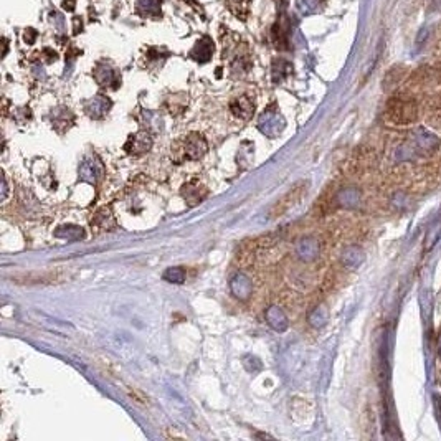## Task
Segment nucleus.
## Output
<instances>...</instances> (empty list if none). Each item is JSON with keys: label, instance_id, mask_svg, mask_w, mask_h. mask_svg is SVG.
<instances>
[{"label": "nucleus", "instance_id": "nucleus-1", "mask_svg": "<svg viewBox=\"0 0 441 441\" xmlns=\"http://www.w3.org/2000/svg\"><path fill=\"white\" fill-rule=\"evenodd\" d=\"M387 116L393 124H412L418 117V106L413 100L393 98L387 106Z\"/></svg>", "mask_w": 441, "mask_h": 441}, {"label": "nucleus", "instance_id": "nucleus-2", "mask_svg": "<svg viewBox=\"0 0 441 441\" xmlns=\"http://www.w3.org/2000/svg\"><path fill=\"white\" fill-rule=\"evenodd\" d=\"M440 147V141L437 139V136H433L432 132L420 129L412 134V141H410V149H415V154H422V156H427V154H433Z\"/></svg>", "mask_w": 441, "mask_h": 441}, {"label": "nucleus", "instance_id": "nucleus-3", "mask_svg": "<svg viewBox=\"0 0 441 441\" xmlns=\"http://www.w3.org/2000/svg\"><path fill=\"white\" fill-rule=\"evenodd\" d=\"M207 141L202 136L191 134L186 139V144H184V157L188 159V161H196L207 152Z\"/></svg>", "mask_w": 441, "mask_h": 441}, {"label": "nucleus", "instance_id": "nucleus-4", "mask_svg": "<svg viewBox=\"0 0 441 441\" xmlns=\"http://www.w3.org/2000/svg\"><path fill=\"white\" fill-rule=\"evenodd\" d=\"M152 146V139L149 137L147 132H139V134H134L129 137L126 144V151L129 154H144Z\"/></svg>", "mask_w": 441, "mask_h": 441}, {"label": "nucleus", "instance_id": "nucleus-5", "mask_svg": "<svg viewBox=\"0 0 441 441\" xmlns=\"http://www.w3.org/2000/svg\"><path fill=\"white\" fill-rule=\"evenodd\" d=\"M266 316V321H268V324L273 327L275 331H285L286 327H288V317L285 316V312L280 309V307H270L268 311L265 312Z\"/></svg>", "mask_w": 441, "mask_h": 441}, {"label": "nucleus", "instance_id": "nucleus-6", "mask_svg": "<svg viewBox=\"0 0 441 441\" xmlns=\"http://www.w3.org/2000/svg\"><path fill=\"white\" fill-rule=\"evenodd\" d=\"M278 119H281V116L278 115V112H266V115L261 116V119H260V131L271 137V127H273V134L278 136L281 129H283V127L276 126L278 124Z\"/></svg>", "mask_w": 441, "mask_h": 441}, {"label": "nucleus", "instance_id": "nucleus-7", "mask_svg": "<svg viewBox=\"0 0 441 441\" xmlns=\"http://www.w3.org/2000/svg\"><path fill=\"white\" fill-rule=\"evenodd\" d=\"M232 111H233L235 116L242 117V119H250V117L253 116L255 106H253V102L246 98V96H242V98H238L237 101L233 102Z\"/></svg>", "mask_w": 441, "mask_h": 441}, {"label": "nucleus", "instance_id": "nucleus-8", "mask_svg": "<svg viewBox=\"0 0 441 441\" xmlns=\"http://www.w3.org/2000/svg\"><path fill=\"white\" fill-rule=\"evenodd\" d=\"M205 196H207V191H198L197 184H188V186L184 187V197L187 198V202L191 205H196L198 202H202V200L205 198Z\"/></svg>", "mask_w": 441, "mask_h": 441}, {"label": "nucleus", "instance_id": "nucleus-9", "mask_svg": "<svg viewBox=\"0 0 441 441\" xmlns=\"http://www.w3.org/2000/svg\"><path fill=\"white\" fill-rule=\"evenodd\" d=\"M362 260V251L358 248H349L342 256L344 265L349 266V268H356V266L361 265Z\"/></svg>", "mask_w": 441, "mask_h": 441}, {"label": "nucleus", "instance_id": "nucleus-10", "mask_svg": "<svg viewBox=\"0 0 441 441\" xmlns=\"http://www.w3.org/2000/svg\"><path fill=\"white\" fill-rule=\"evenodd\" d=\"M107 222H112V215L110 212V208H101L100 212L95 215L93 220H91V225H96V227L101 228H110L111 225Z\"/></svg>", "mask_w": 441, "mask_h": 441}, {"label": "nucleus", "instance_id": "nucleus-11", "mask_svg": "<svg viewBox=\"0 0 441 441\" xmlns=\"http://www.w3.org/2000/svg\"><path fill=\"white\" fill-rule=\"evenodd\" d=\"M164 280L171 281V283L182 285L186 281V270L184 268H169L166 273H164Z\"/></svg>", "mask_w": 441, "mask_h": 441}]
</instances>
